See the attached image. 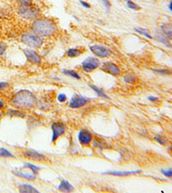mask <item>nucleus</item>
I'll list each match as a JSON object with an SVG mask.
<instances>
[{
	"instance_id": "obj_36",
	"label": "nucleus",
	"mask_w": 172,
	"mask_h": 193,
	"mask_svg": "<svg viewBox=\"0 0 172 193\" xmlns=\"http://www.w3.org/2000/svg\"><path fill=\"white\" fill-rule=\"evenodd\" d=\"M5 50H6V46L3 45V44H0V56L4 54Z\"/></svg>"
},
{
	"instance_id": "obj_31",
	"label": "nucleus",
	"mask_w": 172,
	"mask_h": 193,
	"mask_svg": "<svg viewBox=\"0 0 172 193\" xmlns=\"http://www.w3.org/2000/svg\"><path fill=\"white\" fill-rule=\"evenodd\" d=\"M154 71L158 72V73H159V74H162V75H170V74H171V72L168 71V70H166V69H160V70H154Z\"/></svg>"
},
{
	"instance_id": "obj_6",
	"label": "nucleus",
	"mask_w": 172,
	"mask_h": 193,
	"mask_svg": "<svg viewBox=\"0 0 172 193\" xmlns=\"http://www.w3.org/2000/svg\"><path fill=\"white\" fill-rule=\"evenodd\" d=\"M18 13L22 17L28 19V20H32L34 19L39 16V11L35 9L32 8L31 6L30 7H22L21 6L18 10Z\"/></svg>"
},
{
	"instance_id": "obj_40",
	"label": "nucleus",
	"mask_w": 172,
	"mask_h": 193,
	"mask_svg": "<svg viewBox=\"0 0 172 193\" xmlns=\"http://www.w3.org/2000/svg\"><path fill=\"white\" fill-rule=\"evenodd\" d=\"M169 9H170V10H171L172 11V0L170 1V3L169 4Z\"/></svg>"
},
{
	"instance_id": "obj_2",
	"label": "nucleus",
	"mask_w": 172,
	"mask_h": 193,
	"mask_svg": "<svg viewBox=\"0 0 172 193\" xmlns=\"http://www.w3.org/2000/svg\"><path fill=\"white\" fill-rule=\"evenodd\" d=\"M32 29L41 36H51L56 31V25L50 20L40 18L33 21Z\"/></svg>"
},
{
	"instance_id": "obj_27",
	"label": "nucleus",
	"mask_w": 172,
	"mask_h": 193,
	"mask_svg": "<svg viewBox=\"0 0 172 193\" xmlns=\"http://www.w3.org/2000/svg\"><path fill=\"white\" fill-rule=\"evenodd\" d=\"M24 168H29L30 171H32V172L34 173V174H37L38 172H39V171H40V169H41L40 167L35 166V165H34V164H31V163H25L24 164Z\"/></svg>"
},
{
	"instance_id": "obj_7",
	"label": "nucleus",
	"mask_w": 172,
	"mask_h": 193,
	"mask_svg": "<svg viewBox=\"0 0 172 193\" xmlns=\"http://www.w3.org/2000/svg\"><path fill=\"white\" fill-rule=\"evenodd\" d=\"M78 141L81 145L83 146H90L93 140L92 134L90 132V130L83 129L78 132Z\"/></svg>"
},
{
	"instance_id": "obj_26",
	"label": "nucleus",
	"mask_w": 172,
	"mask_h": 193,
	"mask_svg": "<svg viewBox=\"0 0 172 193\" xmlns=\"http://www.w3.org/2000/svg\"><path fill=\"white\" fill-rule=\"evenodd\" d=\"M62 72H63V74L66 75V76L73 77V78H75V79H77V80L80 79L79 75H78V74L76 71H72V70H63V71Z\"/></svg>"
},
{
	"instance_id": "obj_18",
	"label": "nucleus",
	"mask_w": 172,
	"mask_h": 193,
	"mask_svg": "<svg viewBox=\"0 0 172 193\" xmlns=\"http://www.w3.org/2000/svg\"><path fill=\"white\" fill-rule=\"evenodd\" d=\"M19 191L22 193H37V189H35L32 185H28V184H22L18 186Z\"/></svg>"
},
{
	"instance_id": "obj_30",
	"label": "nucleus",
	"mask_w": 172,
	"mask_h": 193,
	"mask_svg": "<svg viewBox=\"0 0 172 193\" xmlns=\"http://www.w3.org/2000/svg\"><path fill=\"white\" fill-rule=\"evenodd\" d=\"M17 1L22 7H30L32 5V0H17Z\"/></svg>"
},
{
	"instance_id": "obj_14",
	"label": "nucleus",
	"mask_w": 172,
	"mask_h": 193,
	"mask_svg": "<svg viewBox=\"0 0 172 193\" xmlns=\"http://www.w3.org/2000/svg\"><path fill=\"white\" fill-rule=\"evenodd\" d=\"M5 115L8 117H19V118H24L25 117V114L23 112H22L21 110H18V108H8L5 111Z\"/></svg>"
},
{
	"instance_id": "obj_9",
	"label": "nucleus",
	"mask_w": 172,
	"mask_h": 193,
	"mask_svg": "<svg viewBox=\"0 0 172 193\" xmlns=\"http://www.w3.org/2000/svg\"><path fill=\"white\" fill-rule=\"evenodd\" d=\"M52 142H55L60 136H62L66 132V126L62 123H54L52 125Z\"/></svg>"
},
{
	"instance_id": "obj_3",
	"label": "nucleus",
	"mask_w": 172,
	"mask_h": 193,
	"mask_svg": "<svg viewBox=\"0 0 172 193\" xmlns=\"http://www.w3.org/2000/svg\"><path fill=\"white\" fill-rule=\"evenodd\" d=\"M21 41L31 48H39L43 43V38L34 31L26 32L22 35Z\"/></svg>"
},
{
	"instance_id": "obj_28",
	"label": "nucleus",
	"mask_w": 172,
	"mask_h": 193,
	"mask_svg": "<svg viewBox=\"0 0 172 193\" xmlns=\"http://www.w3.org/2000/svg\"><path fill=\"white\" fill-rule=\"evenodd\" d=\"M126 5L129 9L134 10H140V6L135 4L134 2H133L132 0H126Z\"/></svg>"
},
{
	"instance_id": "obj_5",
	"label": "nucleus",
	"mask_w": 172,
	"mask_h": 193,
	"mask_svg": "<svg viewBox=\"0 0 172 193\" xmlns=\"http://www.w3.org/2000/svg\"><path fill=\"white\" fill-rule=\"evenodd\" d=\"M90 50L93 54L99 58H108L111 54L110 48L102 45H92L90 46Z\"/></svg>"
},
{
	"instance_id": "obj_42",
	"label": "nucleus",
	"mask_w": 172,
	"mask_h": 193,
	"mask_svg": "<svg viewBox=\"0 0 172 193\" xmlns=\"http://www.w3.org/2000/svg\"><path fill=\"white\" fill-rule=\"evenodd\" d=\"M170 151L172 152V145H171V146H170Z\"/></svg>"
},
{
	"instance_id": "obj_22",
	"label": "nucleus",
	"mask_w": 172,
	"mask_h": 193,
	"mask_svg": "<svg viewBox=\"0 0 172 193\" xmlns=\"http://www.w3.org/2000/svg\"><path fill=\"white\" fill-rule=\"evenodd\" d=\"M93 145L95 147H98L99 149H107L109 147L108 146V143L104 142L102 139L100 138H96L94 141H93Z\"/></svg>"
},
{
	"instance_id": "obj_12",
	"label": "nucleus",
	"mask_w": 172,
	"mask_h": 193,
	"mask_svg": "<svg viewBox=\"0 0 172 193\" xmlns=\"http://www.w3.org/2000/svg\"><path fill=\"white\" fill-rule=\"evenodd\" d=\"M23 155L25 156L26 158L30 160H46V156L42 154H40L38 153L37 151H34V150H27L23 153Z\"/></svg>"
},
{
	"instance_id": "obj_8",
	"label": "nucleus",
	"mask_w": 172,
	"mask_h": 193,
	"mask_svg": "<svg viewBox=\"0 0 172 193\" xmlns=\"http://www.w3.org/2000/svg\"><path fill=\"white\" fill-rule=\"evenodd\" d=\"M102 70L106 73L114 76H120V74H121L120 68L118 67L115 64L112 63V62H105L102 64Z\"/></svg>"
},
{
	"instance_id": "obj_10",
	"label": "nucleus",
	"mask_w": 172,
	"mask_h": 193,
	"mask_svg": "<svg viewBox=\"0 0 172 193\" xmlns=\"http://www.w3.org/2000/svg\"><path fill=\"white\" fill-rule=\"evenodd\" d=\"M89 101V99L85 98V97L82 96V95H74L71 98V101L69 103V106L71 108H79L84 106V105L87 104Z\"/></svg>"
},
{
	"instance_id": "obj_29",
	"label": "nucleus",
	"mask_w": 172,
	"mask_h": 193,
	"mask_svg": "<svg viewBox=\"0 0 172 193\" xmlns=\"http://www.w3.org/2000/svg\"><path fill=\"white\" fill-rule=\"evenodd\" d=\"M154 139H155L156 141L159 143V144H161V145H165V144L167 143V140H166V138H165L164 137H163V136H161V135H157V136H155Z\"/></svg>"
},
{
	"instance_id": "obj_37",
	"label": "nucleus",
	"mask_w": 172,
	"mask_h": 193,
	"mask_svg": "<svg viewBox=\"0 0 172 193\" xmlns=\"http://www.w3.org/2000/svg\"><path fill=\"white\" fill-rule=\"evenodd\" d=\"M80 4H82L84 7H85V8H90V5L88 4V3H86V2H84V1H82V0H80Z\"/></svg>"
},
{
	"instance_id": "obj_13",
	"label": "nucleus",
	"mask_w": 172,
	"mask_h": 193,
	"mask_svg": "<svg viewBox=\"0 0 172 193\" xmlns=\"http://www.w3.org/2000/svg\"><path fill=\"white\" fill-rule=\"evenodd\" d=\"M141 172V170H136V171H112V172H104L105 174H109V175H113V176L118 177H126L136 173Z\"/></svg>"
},
{
	"instance_id": "obj_39",
	"label": "nucleus",
	"mask_w": 172,
	"mask_h": 193,
	"mask_svg": "<svg viewBox=\"0 0 172 193\" xmlns=\"http://www.w3.org/2000/svg\"><path fill=\"white\" fill-rule=\"evenodd\" d=\"M4 106H5V103L2 100H0V110L4 109Z\"/></svg>"
},
{
	"instance_id": "obj_34",
	"label": "nucleus",
	"mask_w": 172,
	"mask_h": 193,
	"mask_svg": "<svg viewBox=\"0 0 172 193\" xmlns=\"http://www.w3.org/2000/svg\"><path fill=\"white\" fill-rule=\"evenodd\" d=\"M66 100H67V97H66V95L65 94H59V95H58V101L59 102L63 103L65 101H66Z\"/></svg>"
},
{
	"instance_id": "obj_41",
	"label": "nucleus",
	"mask_w": 172,
	"mask_h": 193,
	"mask_svg": "<svg viewBox=\"0 0 172 193\" xmlns=\"http://www.w3.org/2000/svg\"><path fill=\"white\" fill-rule=\"evenodd\" d=\"M2 116H3V114H2V113H1V112H0V118H2Z\"/></svg>"
},
{
	"instance_id": "obj_17",
	"label": "nucleus",
	"mask_w": 172,
	"mask_h": 193,
	"mask_svg": "<svg viewBox=\"0 0 172 193\" xmlns=\"http://www.w3.org/2000/svg\"><path fill=\"white\" fill-rule=\"evenodd\" d=\"M58 189H59L60 191H62V192H71V191L74 190V188H73V186H72L67 180L63 179V180L60 182Z\"/></svg>"
},
{
	"instance_id": "obj_24",
	"label": "nucleus",
	"mask_w": 172,
	"mask_h": 193,
	"mask_svg": "<svg viewBox=\"0 0 172 193\" xmlns=\"http://www.w3.org/2000/svg\"><path fill=\"white\" fill-rule=\"evenodd\" d=\"M134 30H135V32H137V33H138L139 34H141V35L146 36V38L152 39L151 34H150V32H149V31H148L146 29H142V28H136V29H134Z\"/></svg>"
},
{
	"instance_id": "obj_38",
	"label": "nucleus",
	"mask_w": 172,
	"mask_h": 193,
	"mask_svg": "<svg viewBox=\"0 0 172 193\" xmlns=\"http://www.w3.org/2000/svg\"><path fill=\"white\" fill-rule=\"evenodd\" d=\"M148 100L150 101H157L158 100V98L155 96H149L148 97Z\"/></svg>"
},
{
	"instance_id": "obj_25",
	"label": "nucleus",
	"mask_w": 172,
	"mask_h": 193,
	"mask_svg": "<svg viewBox=\"0 0 172 193\" xmlns=\"http://www.w3.org/2000/svg\"><path fill=\"white\" fill-rule=\"evenodd\" d=\"M123 81L126 83H134L135 81H136V77L134 74L128 73L123 76Z\"/></svg>"
},
{
	"instance_id": "obj_15",
	"label": "nucleus",
	"mask_w": 172,
	"mask_h": 193,
	"mask_svg": "<svg viewBox=\"0 0 172 193\" xmlns=\"http://www.w3.org/2000/svg\"><path fill=\"white\" fill-rule=\"evenodd\" d=\"M13 174L17 177H20L22 179H25L27 180H34L36 179V174L34 173H28V172H22V171H12Z\"/></svg>"
},
{
	"instance_id": "obj_4",
	"label": "nucleus",
	"mask_w": 172,
	"mask_h": 193,
	"mask_svg": "<svg viewBox=\"0 0 172 193\" xmlns=\"http://www.w3.org/2000/svg\"><path fill=\"white\" fill-rule=\"evenodd\" d=\"M81 66L85 72H91L100 66V61L95 57H88L82 62Z\"/></svg>"
},
{
	"instance_id": "obj_23",
	"label": "nucleus",
	"mask_w": 172,
	"mask_h": 193,
	"mask_svg": "<svg viewBox=\"0 0 172 193\" xmlns=\"http://www.w3.org/2000/svg\"><path fill=\"white\" fill-rule=\"evenodd\" d=\"M0 157H4V158H14V155L8 149L4 148H0Z\"/></svg>"
},
{
	"instance_id": "obj_35",
	"label": "nucleus",
	"mask_w": 172,
	"mask_h": 193,
	"mask_svg": "<svg viewBox=\"0 0 172 193\" xmlns=\"http://www.w3.org/2000/svg\"><path fill=\"white\" fill-rule=\"evenodd\" d=\"M102 4H103V5L105 6L106 10L109 11V10H110V8H111V3L109 2V0H102Z\"/></svg>"
},
{
	"instance_id": "obj_11",
	"label": "nucleus",
	"mask_w": 172,
	"mask_h": 193,
	"mask_svg": "<svg viewBox=\"0 0 172 193\" xmlns=\"http://www.w3.org/2000/svg\"><path fill=\"white\" fill-rule=\"evenodd\" d=\"M23 52L25 54L27 60L32 64H40L41 63V56L38 54L35 51L32 49H24Z\"/></svg>"
},
{
	"instance_id": "obj_33",
	"label": "nucleus",
	"mask_w": 172,
	"mask_h": 193,
	"mask_svg": "<svg viewBox=\"0 0 172 193\" xmlns=\"http://www.w3.org/2000/svg\"><path fill=\"white\" fill-rule=\"evenodd\" d=\"M10 84L7 82H0V91L5 90L6 88H9Z\"/></svg>"
},
{
	"instance_id": "obj_16",
	"label": "nucleus",
	"mask_w": 172,
	"mask_h": 193,
	"mask_svg": "<svg viewBox=\"0 0 172 193\" xmlns=\"http://www.w3.org/2000/svg\"><path fill=\"white\" fill-rule=\"evenodd\" d=\"M163 34L170 40H172V22H166L161 26Z\"/></svg>"
},
{
	"instance_id": "obj_21",
	"label": "nucleus",
	"mask_w": 172,
	"mask_h": 193,
	"mask_svg": "<svg viewBox=\"0 0 172 193\" xmlns=\"http://www.w3.org/2000/svg\"><path fill=\"white\" fill-rule=\"evenodd\" d=\"M89 86H90V88H91L93 91H95V92L97 93V95L99 97L104 98V99H109V97L103 92V90H102V88H97V86H94V85H91V84H90Z\"/></svg>"
},
{
	"instance_id": "obj_19",
	"label": "nucleus",
	"mask_w": 172,
	"mask_h": 193,
	"mask_svg": "<svg viewBox=\"0 0 172 193\" xmlns=\"http://www.w3.org/2000/svg\"><path fill=\"white\" fill-rule=\"evenodd\" d=\"M155 39L157 41H158L161 42V43H163V44L165 45L166 46H168V47H172V45L170 44V42L169 41L168 38H167L164 34H162V33H157V34H155Z\"/></svg>"
},
{
	"instance_id": "obj_32",
	"label": "nucleus",
	"mask_w": 172,
	"mask_h": 193,
	"mask_svg": "<svg viewBox=\"0 0 172 193\" xmlns=\"http://www.w3.org/2000/svg\"><path fill=\"white\" fill-rule=\"evenodd\" d=\"M161 172L168 178L172 177V168H169L168 170H161Z\"/></svg>"
},
{
	"instance_id": "obj_1",
	"label": "nucleus",
	"mask_w": 172,
	"mask_h": 193,
	"mask_svg": "<svg viewBox=\"0 0 172 193\" xmlns=\"http://www.w3.org/2000/svg\"><path fill=\"white\" fill-rule=\"evenodd\" d=\"M37 99L32 93L28 89H22L17 92L11 99V105L18 109L29 110L35 106Z\"/></svg>"
},
{
	"instance_id": "obj_20",
	"label": "nucleus",
	"mask_w": 172,
	"mask_h": 193,
	"mask_svg": "<svg viewBox=\"0 0 172 193\" xmlns=\"http://www.w3.org/2000/svg\"><path fill=\"white\" fill-rule=\"evenodd\" d=\"M84 52V51H82L81 49L78 48H70L66 52V55L69 58H76L78 57L79 55H81Z\"/></svg>"
}]
</instances>
